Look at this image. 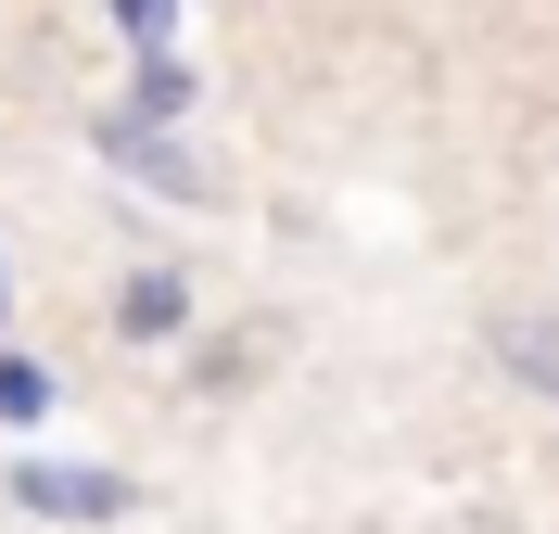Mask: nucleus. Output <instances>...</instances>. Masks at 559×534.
Here are the masks:
<instances>
[{
	"label": "nucleus",
	"instance_id": "1",
	"mask_svg": "<svg viewBox=\"0 0 559 534\" xmlns=\"http://www.w3.org/2000/svg\"><path fill=\"white\" fill-rule=\"evenodd\" d=\"M13 509H26V522L103 534V522H128V509H140V484H128V471H103V459H13Z\"/></svg>",
	"mask_w": 559,
	"mask_h": 534
},
{
	"label": "nucleus",
	"instance_id": "5",
	"mask_svg": "<svg viewBox=\"0 0 559 534\" xmlns=\"http://www.w3.org/2000/svg\"><path fill=\"white\" fill-rule=\"evenodd\" d=\"M51 407H64V382H51L26 344H0V432H38Z\"/></svg>",
	"mask_w": 559,
	"mask_h": 534
},
{
	"label": "nucleus",
	"instance_id": "4",
	"mask_svg": "<svg viewBox=\"0 0 559 534\" xmlns=\"http://www.w3.org/2000/svg\"><path fill=\"white\" fill-rule=\"evenodd\" d=\"M191 331V281L178 268H128L115 281V344H178Z\"/></svg>",
	"mask_w": 559,
	"mask_h": 534
},
{
	"label": "nucleus",
	"instance_id": "6",
	"mask_svg": "<svg viewBox=\"0 0 559 534\" xmlns=\"http://www.w3.org/2000/svg\"><path fill=\"white\" fill-rule=\"evenodd\" d=\"M496 356H509V369L559 407V319H496Z\"/></svg>",
	"mask_w": 559,
	"mask_h": 534
},
{
	"label": "nucleus",
	"instance_id": "2",
	"mask_svg": "<svg viewBox=\"0 0 559 534\" xmlns=\"http://www.w3.org/2000/svg\"><path fill=\"white\" fill-rule=\"evenodd\" d=\"M90 153L128 178L140 204H204V153L191 141H153V128H128V115H90Z\"/></svg>",
	"mask_w": 559,
	"mask_h": 534
},
{
	"label": "nucleus",
	"instance_id": "3",
	"mask_svg": "<svg viewBox=\"0 0 559 534\" xmlns=\"http://www.w3.org/2000/svg\"><path fill=\"white\" fill-rule=\"evenodd\" d=\"M204 103V76H191V51H128V128H153V141H178V115Z\"/></svg>",
	"mask_w": 559,
	"mask_h": 534
},
{
	"label": "nucleus",
	"instance_id": "7",
	"mask_svg": "<svg viewBox=\"0 0 559 534\" xmlns=\"http://www.w3.org/2000/svg\"><path fill=\"white\" fill-rule=\"evenodd\" d=\"M115 51H178V13H153V0H128V13H115Z\"/></svg>",
	"mask_w": 559,
	"mask_h": 534
},
{
	"label": "nucleus",
	"instance_id": "8",
	"mask_svg": "<svg viewBox=\"0 0 559 534\" xmlns=\"http://www.w3.org/2000/svg\"><path fill=\"white\" fill-rule=\"evenodd\" d=\"M0 306H13V268H0Z\"/></svg>",
	"mask_w": 559,
	"mask_h": 534
}]
</instances>
